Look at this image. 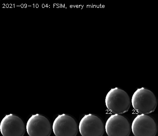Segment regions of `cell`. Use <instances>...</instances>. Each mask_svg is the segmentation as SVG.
Instances as JSON below:
<instances>
[{
  "label": "cell",
  "instance_id": "11",
  "mask_svg": "<svg viewBox=\"0 0 158 136\" xmlns=\"http://www.w3.org/2000/svg\"><path fill=\"white\" fill-rule=\"evenodd\" d=\"M35 7L36 8H38V7H39V5H38V4H36L35 5Z\"/></svg>",
  "mask_w": 158,
  "mask_h": 136
},
{
  "label": "cell",
  "instance_id": "20",
  "mask_svg": "<svg viewBox=\"0 0 158 136\" xmlns=\"http://www.w3.org/2000/svg\"><path fill=\"white\" fill-rule=\"evenodd\" d=\"M56 7H57V8H59V6H56Z\"/></svg>",
  "mask_w": 158,
  "mask_h": 136
},
{
  "label": "cell",
  "instance_id": "16",
  "mask_svg": "<svg viewBox=\"0 0 158 136\" xmlns=\"http://www.w3.org/2000/svg\"><path fill=\"white\" fill-rule=\"evenodd\" d=\"M56 6V4H54V6Z\"/></svg>",
  "mask_w": 158,
  "mask_h": 136
},
{
  "label": "cell",
  "instance_id": "19",
  "mask_svg": "<svg viewBox=\"0 0 158 136\" xmlns=\"http://www.w3.org/2000/svg\"><path fill=\"white\" fill-rule=\"evenodd\" d=\"M15 4H13V7H14V8H15Z\"/></svg>",
  "mask_w": 158,
  "mask_h": 136
},
{
  "label": "cell",
  "instance_id": "18",
  "mask_svg": "<svg viewBox=\"0 0 158 136\" xmlns=\"http://www.w3.org/2000/svg\"><path fill=\"white\" fill-rule=\"evenodd\" d=\"M33 7L34 8V7H35V4H33Z\"/></svg>",
  "mask_w": 158,
  "mask_h": 136
},
{
  "label": "cell",
  "instance_id": "9",
  "mask_svg": "<svg viewBox=\"0 0 158 136\" xmlns=\"http://www.w3.org/2000/svg\"><path fill=\"white\" fill-rule=\"evenodd\" d=\"M21 7L22 8H23V7H24V5H23V4H22L21 5Z\"/></svg>",
  "mask_w": 158,
  "mask_h": 136
},
{
  "label": "cell",
  "instance_id": "1",
  "mask_svg": "<svg viewBox=\"0 0 158 136\" xmlns=\"http://www.w3.org/2000/svg\"><path fill=\"white\" fill-rule=\"evenodd\" d=\"M131 103L136 112L140 114H148L155 111L158 101L152 91L142 87L137 89L133 94Z\"/></svg>",
  "mask_w": 158,
  "mask_h": 136
},
{
  "label": "cell",
  "instance_id": "6",
  "mask_svg": "<svg viewBox=\"0 0 158 136\" xmlns=\"http://www.w3.org/2000/svg\"><path fill=\"white\" fill-rule=\"evenodd\" d=\"M134 136H156L157 126L154 119L147 114L138 115L132 123Z\"/></svg>",
  "mask_w": 158,
  "mask_h": 136
},
{
  "label": "cell",
  "instance_id": "15",
  "mask_svg": "<svg viewBox=\"0 0 158 136\" xmlns=\"http://www.w3.org/2000/svg\"><path fill=\"white\" fill-rule=\"evenodd\" d=\"M5 6H6V5H5V4H3L2 5V7H5ZM3 7H2V8H3Z\"/></svg>",
  "mask_w": 158,
  "mask_h": 136
},
{
  "label": "cell",
  "instance_id": "3",
  "mask_svg": "<svg viewBox=\"0 0 158 136\" xmlns=\"http://www.w3.org/2000/svg\"><path fill=\"white\" fill-rule=\"evenodd\" d=\"M79 129L81 136H103L105 132L102 120L93 114L85 115L81 118Z\"/></svg>",
  "mask_w": 158,
  "mask_h": 136
},
{
  "label": "cell",
  "instance_id": "14",
  "mask_svg": "<svg viewBox=\"0 0 158 136\" xmlns=\"http://www.w3.org/2000/svg\"><path fill=\"white\" fill-rule=\"evenodd\" d=\"M12 4H10L9 5V7L10 8H11V7H12Z\"/></svg>",
  "mask_w": 158,
  "mask_h": 136
},
{
  "label": "cell",
  "instance_id": "17",
  "mask_svg": "<svg viewBox=\"0 0 158 136\" xmlns=\"http://www.w3.org/2000/svg\"><path fill=\"white\" fill-rule=\"evenodd\" d=\"M56 6H59H59H60V5H59V4H56Z\"/></svg>",
  "mask_w": 158,
  "mask_h": 136
},
{
  "label": "cell",
  "instance_id": "13",
  "mask_svg": "<svg viewBox=\"0 0 158 136\" xmlns=\"http://www.w3.org/2000/svg\"><path fill=\"white\" fill-rule=\"evenodd\" d=\"M24 6L25 8H27V4H25L24 5Z\"/></svg>",
  "mask_w": 158,
  "mask_h": 136
},
{
  "label": "cell",
  "instance_id": "4",
  "mask_svg": "<svg viewBox=\"0 0 158 136\" xmlns=\"http://www.w3.org/2000/svg\"><path fill=\"white\" fill-rule=\"evenodd\" d=\"M52 130L55 136H77L78 132L76 121L67 114L59 115L55 118Z\"/></svg>",
  "mask_w": 158,
  "mask_h": 136
},
{
  "label": "cell",
  "instance_id": "10",
  "mask_svg": "<svg viewBox=\"0 0 158 136\" xmlns=\"http://www.w3.org/2000/svg\"><path fill=\"white\" fill-rule=\"evenodd\" d=\"M6 6L7 8H9V5L8 4H7L6 5Z\"/></svg>",
  "mask_w": 158,
  "mask_h": 136
},
{
  "label": "cell",
  "instance_id": "2",
  "mask_svg": "<svg viewBox=\"0 0 158 136\" xmlns=\"http://www.w3.org/2000/svg\"><path fill=\"white\" fill-rule=\"evenodd\" d=\"M105 103L107 109L114 114H122L128 112L131 103L127 92L118 87L111 89L109 91Z\"/></svg>",
  "mask_w": 158,
  "mask_h": 136
},
{
  "label": "cell",
  "instance_id": "8",
  "mask_svg": "<svg viewBox=\"0 0 158 136\" xmlns=\"http://www.w3.org/2000/svg\"><path fill=\"white\" fill-rule=\"evenodd\" d=\"M105 129L108 136H129L131 132L128 119L120 114L111 115L106 121Z\"/></svg>",
  "mask_w": 158,
  "mask_h": 136
},
{
  "label": "cell",
  "instance_id": "12",
  "mask_svg": "<svg viewBox=\"0 0 158 136\" xmlns=\"http://www.w3.org/2000/svg\"><path fill=\"white\" fill-rule=\"evenodd\" d=\"M42 7H43V8H44V7H45V5H44V4H42Z\"/></svg>",
  "mask_w": 158,
  "mask_h": 136
},
{
  "label": "cell",
  "instance_id": "7",
  "mask_svg": "<svg viewBox=\"0 0 158 136\" xmlns=\"http://www.w3.org/2000/svg\"><path fill=\"white\" fill-rule=\"evenodd\" d=\"M0 131L2 136H23L26 127L20 117L10 114L6 115L1 121Z\"/></svg>",
  "mask_w": 158,
  "mask_h": 136
},
{
  "label": "cell",
  "instance_id": "5",
  "mask_svg": "<svg viewBox=\"0 0 158 136\" xmlns=\"http://www.w3.org/2000/svg\"><path fill=\"white\" fill-rule=\"evenodd\" d=\"M27 132L29 136H50L52 127L48 118L40 114L32 115L27 121Z\"/></svg>",
  "mask_w": 158,
  "mask_h": 136
}]
</instances>
